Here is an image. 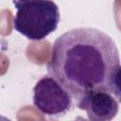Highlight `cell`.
<instances>
[{
  "mask_svg": "<svg viewBox=\"0 0 121 121\" xmlns=\"http://www.w3.org/2000/svg\"><path fill=\"white\" fill-rule=\"evenodd\" d=\"M119 102L112 93L99 90L85 95L77 102V106L86 112L89 120L110 121L118 113Z\"/></svg>",
  "mask_w": 121,
  "mask_h": 121,
  "instance_id": "cell-4",
  "label": "cell"
},
{
  "mask_svg": "<svg viewBox=\"0 0 121 121\" xmlns=\"http://www.w3.org/2000/svg\"><path fill=\"white\" fill-rule=\"evenodd\" d=\"M13 28L30 41H42L59 26V7L52 0H12Z\"/></svg>",
  "mask_w": 121,
  "mask_h": 121,
  "instance_id": "cell-2",
  "label": "cell"
},
{
  "mask_svg": "<svg viewBox=\"0 0 121 121\" xmlns=\"http://www.w3.org/2000/svg\"><path fill=\"white\" fill-rule=\"evenodd\" d=\"M120 57L111 36L94 27H77L58 37L47 62L48 74L78 102L104 90L119 101Z\"/></svg>",
  "mask_w": 121,
  "mask_h": 121,
  "instance_id": "cell-1",
  "label": "cell"
},
{
  "mask_svg": "<svg viewBox=\"0 0 121 121\" xmlns=\"http://www.w3.org/2000/svg\"><path fill=\"white\" fill-rule=\"evenodd\" d=\"M70 94L51 76H44L33 88V105L43 115L59 117L72 106Z\"/></svg>",
  "mask_w": 121,
  "mask_h": 121,
  "instance_id": "cell-3",
  "label": "cell"
}]
</instances>
